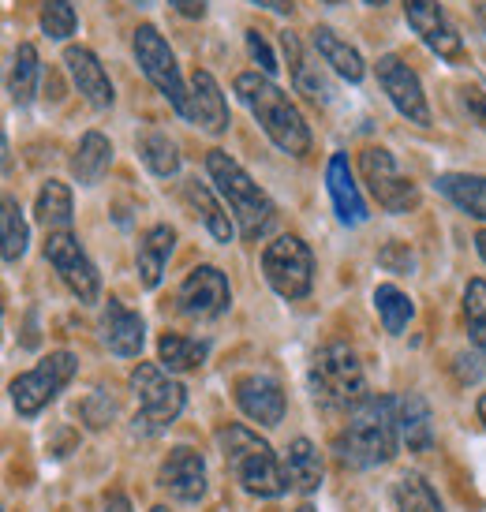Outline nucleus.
<instances>
[{
  "instance_id": "0eeeda50",
  "label": "nucleus",
  "mask_w": 486,
  "mask_h": 512,
  "mask_svg": "<svg viewBox=\"0 0 486 512\" xmlns=\"http://www.w3.org/2000/svg\"><path fill=\"white\" fill-rule=\"evenodd\" d=\"M135 60L150 83L158 86V94H165L176 113L187 120V109H191V86H184V75L176 68V57H172L169 42L161 38V30L154 23H143L135 30Z\"/></svg>"
},
{
  "instance_id": "ddd939ff",
  "label": "nucleus",
  "mask_w": 486,
  "mask_h": 512,
  "mask_svg": "<svg viewBox=\"0 0 486 512\" xmlns=\"http://www.w3.org/2000/svg\"><path fill=\"white\" fill-rule=\"evenodd\" d=\"M378 83H382V90L389 94L397 113L408 116L412 124H423V128H427L430 105H427V94H423V83H419V75H415L397 53L378 57Z\"/></svg>"
},
{
  "instance_id": "cd10ccee",
  "label": "nucleus",
  "mask_w": 486,
  "mask_h": 512,
  "mask_svg": "<svg viewBox=\"0 0 486 512\" xmlns=\"http://www.w3.org/2000/svg\"><path fill=\"white\" fill-rule=\"evenodd\" d=\"M281 49H285L288 68H292V83L300 86L311 101H329L326 79H322V72H318V64H311V60H307L300 38H296L292 30H281Z\"/></svg>"
},
{
  "instance_id": "2f4dec72",
  "label": "nucleus",
  "mask_w": 486,
  "mask_h": 512,
  "mask_svg": "<svg viewBox=\"0 0 486 512\" xmlns=\"http://www.w3.org/2000/svg\"><path fill=\"white\" fill-rule=\"evenodd\" d=\"M139 154H143L146 169L154 176H176L180 172V150L161 128H146L139 135Z\"/></svg>"
},
{
  "instance_id": "b1692460",
  "label": "nucleus",
  "mask_w": 486,
  "mask_h": 512,
  "mask_svg": "<svg viewBox=\"0 0 486 512\" xmlns=\"http://www.w3.org/2000/svg\"><path fill=\"white\" fill-rule=\"evenodd\" d=\"M285 483L300 494H315L322 486V456L307 438H296L285 456Z\"/></svg>"
},
{
  "instance_id": "4be33fe9",
  "label": "nucleus",
  "mask_w": 486,
  "mask_h": 512,
  "mask_svg": "<svg viewBox=\"0 0 486 512\" xmlns=\"http://www.w3.org/2000/svg\"><path fill=\"white\" fill-rule=\"evenodd\" d=\"M172 247H176V232L169 225H154L146 232L143 240H139V281L146 288H158L161 285V273H165V262H169Z\"/></svg>"
},
{
  "instance_id": "f704fd0d",
  "label": "nucleus",
  "mask_w": 486,
  "mask_h": 512,
  "mask_svg": "<svg viewBox=\"0 0 486 512\" xmlns=\"http://www.w3.org/2000/svg\"><path fill=\"white\" fill-rule=\"evenodd\" d=\"M0 221H4V262H19L23 258V251H27V221H23V210H19V202L12 199V195H4V214H0Z\"/></svg>"
},
{
  "instance_id": "4468645a",
  "label": "nucleus",
  "mask_w": 486,
  "mask_h": 512,
  "mask_svg": "<svg viewBox=\"0 0 486 512\" xmlns=\"http://www.w3.org/2000/svg\"><path fill=\"white\" fill-rule=\"evenodd\" d=\"M404 15H408V23L412 30L423 38L430 53H438L442 60L449 64H464V42H460V34L453 30V23L445 19V12L438 8V0H404Z\"/></svg>"
},
{
  "instance_id": "393cba45",
  "label": "nucleus",
  "mask_w": 486,
  "mask_h": 512,
  "mask_svg": "<svg viewBox=\"0 0 486 512\" xmlns=\"http://www.w3.org/2000/svg\"><path fill=\"white\" fill-rule=\"evenodd\" d=\"M438 191L460 206L468 217L486 221V176H468V172H445L438 176Z\"/></svg>"
},
{
  "instance_id": "9d476101",
  "label": "nucleus",
  "mask_w": 486,
  "mask_h": 512,
  "mask_svg": "<svg viewBox=\"0 0 486 512\" xmlns=\"http://www.w3.org/2000/svg\"><path fill=\"white\" fill-rule=\"evenodd\" d=\"M359 172H363V180L371 187L374 202L386 210V214H408L419 206V187L397 169V161L389 150L382 146H367L363 154H359Z\"/></svg>"
},
{
  "instance_id": "a18cd8bd",
  "label": "nucleus",
  "mask_w": 486,
  "mask_h": 512,
  "mask_svg": "<svg viewBox=\"0 0 486 512\" xmlns=\"http://www.w3.org/2000/svg\"><path fill=\"white\" fill-rule=\"evenodd\" d=\"M479 419H483V427H486V393L479 397Z\"/></svg>"
},
{
  "instance_id": "a211bd4d",
  "label": "nucleus",
  "mask_w": 486,
  "mask_h": 512,
  "mask_svg": "<svg viewBox=\"0 0 486 512\" xmlns=\"http://www.w3.org/2000/svg\"><path fill=\"white\" fill-rule=\"evenodd\" d=\"M64 68L72 75V83L79 86V94H83L94 109H109L113 105V83H109V72L101 68V60L83 49V45H68L64 49Z\"/></svg>"
},
{
  "instance_id": "20e7f679",
  "label": "nucleus",
  "mask_w": 486,
  "mask_h": 512,
  "mask_svg": "<svg viewBox=\"0 0 486 512\" xmlns=\"http://www.w3.org/2000/svg\"><path fill=\"white\" fill-rule=\"evenodd\" d=\"M206 172H210V180H214L217 195L229 202L232 217L240 221L243 240H258V236L273 225V217H277L270 195H266V191L240 169V161H232L225 150H210V154H206Z\"/></svg>"
},
{
  "instance_id": "2eb2a0df",
  "label": "nucleus",
  "mask_w": 486,
  "mask_h": 512,
  "mask_svg": "<svg viewBox=\"0 0 486 512\" xmlns=\"http://www.w3.org/2000/svg\"><path fill=\"white\" fill-rule=\"evenodd\" d=\"M158 483L169 490L176 501H199L206 494V460L202 453L187 449V445H176L165 460H161Z\"/></svg>"
},
{
  "instance_id": "79ce46f5",
  "label": "nucleus",
  "mask_w": 486,
  "mask_h": 512,
  "mask_svg": "<svg viewBox=\"0 0 486 512\" xmlns=\"http://www.w3.org/2000/svg\"><path fill=\"white\" fill-rule=\"evenodd\" d=\"M105 512H131V501L124 494H109L105 498Z\"/></svg>"
},
{
  "instance_id": "3c124183",
  "label": "nucleus",
  "mask_w": 486,
  "mask_h": 512,
  "mask_svg": "<svg viewBox=\"0 0 486 512\" xmlns=\"http://www.w3.org/2000/svg\"><path fill=\"white\" fill-rule=\"evenodd\" d=\"M135 4H150V0H135Z\"/></svg>"
},
{
  "instance_id": "c85d7f7f",
  "label": "nucleus",
  "mask_w": 486,
  "mask_h": 512,
  "mask_svg": "<svg viewBox=\"0 0 486 512\" xmlns=\"http://www.w3.org/2000/svg\"><path fill=\"white\" fill-rule=\"evenodd\" d=\"M34 214L49 232H68L72 228V191L60 180H45L34 202Z\"/></svg>"
},
{
  "instance_id": "aec40b11",
  "label": "nucleus",
  "mask_w": 486,
  "mask_h": 512,
  "mask_svg": "<svg viewBox=\"0 0 486 512\" xmlns=\"http://www.w3.org/2000/svg\"><path fill=\"white\" fill-rule=\"evenodd\" d=\"M326 187H329V199H333V206H337V217H341L344 225H363V221H367V202H363L356 180H352L348 154L329 157Z\"/></svg>"
},
{
  "instance_id": "e433bc0d",
  "label": "nucleus",
  "mask_w": 486,
  "mask_h": 512,
  "mask_svg": "<svg viewBox=\"0 0 486 512\" xmlns=\"http://www.w3.org/2000/svg\"><path fill=\"white\" fill-rule=\"evenodd\" d=\"M75 8L72 0H42V30L53 42H64L75 34Z\"/></svg>"
},
{
  "instance_id": "c9c22d12",
  "label": "nucleus",
  "mask_w": 486,
  "mask_h": 512,
  "mask_svg": "<svg viewBox=\"0 0 486 512\" xmlns=\"http://www.w3.org/2000/svg\"><path fill=\"white\" fill-rule=\"evenodd\" d=\"M464 318L472 329V341L486 352V281H479V277L464 288Z\"/></svg>"
},
{
  "instance_id": "f3484780",
  "label": "nucleus",
  "mask_w": 486,
  "mask_h": 512,
  "mask_svg": "<svg viewBox=\"0 0 486 512\" xmlns=\"http://www.w3.org/2000/svg\"><path fill=\"white\" fill-rule=\"evenodd\" d=\"M101 341H105V348L116 352V356H124V359L139 356L146 341L143 318L135 311H128L120 299H109L105 311H101Z\"/></svg>"
},
{
  "instance_id": "473e14b6",
  "label": "nucleus",
  "mask_w": 486,
  "mask_h": 512,
  "mask_svg": "<svg viewBox=\"0 0 486 512\" xmlns=\"http://www.w3.org/2000/svg\"><path fill=\"white\" fill-rule=\"evenodd\" d=\"M374 307H378V314H382V326H386V333H401V329L412 322V314H415V303L404 296L397 285H378V288H374Z\"/></svg>"
},
{
  "instance_id": "f03ea898",
  "label": "nucleus",
  "mask_w": 486,
  "mask_h": 512,
  "mask_svg": "<svg viewBox=\"0 0 486 512\" xmlns=\"http://www.w3.org/2000/svg\"><path fill=\"white\" fill-rule=\"evenodd\" d=\"M397 438H401L397 400L367 397L352 412L348 427L337 434L333 449L348 468H378V464H389L397 456Z\"/></svg>"
},
{
  "instance_id": "5701e85b",
  "label": "nucleus",
  "mask_w": 486,
  "mask_h": 512,
  "mask_svg": "<svg viewBox=\"0 0 486 512\" xmlns=\"http://www.w3.org/2000/svg\"><path fill=\"white\" fill-rule=\"evenodd\" d=\"M397 427H401V438L408 445V453H427L430 441H434V430H430V408L419 393H404L397 400Z\"/></svg>"
},
{
  "instance_id": "a19ab883",
  "label": "nucleus",
  "mask_w": 486,
  "mask_h": 512,
  "mask_svg": "<svg viewBox=\"0 0 486 512\" xmlns=\"http://www.w3.org/2000/svg\"><path fill=\"white\" fill-rule=\"evenodd\" d=\"M251 4H258V8H266V12H277V15H292V0H251Z\"/></svg>"
},
{
  "instance_id": "58836bf2",
  "label": "nucleus",
  "mask_w": 486,
  "mask_h": 512,
  "mask_svg": "<svg viewBox=\"0 0 486 512\" xmlns=\"http://www.w3.org/2000/svg\"><path fill=\"white\" fill-rule=\"evenodd\" d=\"M460 94H464V105H468V113L479 120V128H486V94H483V90H479V86H464Z\"/></svg>"
},
{
  "instance_id": "1a4fd4ad",
  "label": "nucleus",
  "mask_w": 486,
  "mask_h": 512,
  "mask_svg": "<svg viewBox=\"0 0 486 512\" xmlns=\"http://www.w3.org/2000/svg\"><path fill=\"white\" fill-rule=\"evenodd\" d=\"M75 378V356L72 352H53L45 356L42 363L27 374H19L12 382V400H15V412L23 419H34L42 412L49 400H57L64 393V385Z\"/></svg>"
},
{
  "instance_id": "72a5a7b5",
  "label": "nucleus",
  "mask_w": 486,
  "mask_h": 512,
  "mask_svg": "<svg viewBox=\"0 0 486 512\" xmlns=\"http://www.w3.org/2000/svg\"><path fill=\"white\" fill-rule=\"evenodd\" d=\"M393 498H397V512H445L434 486L423 475H404L393 490Z\"/></svg>"
},
{
  "instance_id": "49530a36",
  "label": "nucleus",
  "mask_w": 486,
  "mask_h": 512,
  "mask_svg": "<svg viewBox=\"0 0 486 512\" xmlns=\"http://www.w3.org/2000/svg\"><path fill=\"white\" fill-rule=\"evenodd\" d=\"M363 4H371V8H386L389 0H363Z\"/></svg>"
},
{
  "instance_id": "ea45409f",
  "label": "nucleus",
  "mask_w": 486,
  "mask_h": 512,
  "mask_svg": "<svg viewBox=\"0 0 486 512\" xmlns=\"http://www.w3.org/2000/svg\"><path fill=\"white\" fill-rule=\"evenodd\" d=\"M169 4L180 15H187V19H202L206 15V0H169Z\"/></svg>"
},
{
  "instance_id": "9b49d317",
  "label": "nucleus",
  "mask_w": 486,
  "mask_h": 512,
  "mask_svg": "<svg viewBox=\"0 0 486 512\" xmlns=\"http://www.w3.org/2000/svg\"><path fill=\"white\" fill-rule=\"evenodd\" d=\"M45 262L60 273V281L79 296V303H94L98 299V270H94V262L86 258V251L79 247L72 232H49L45 236Z\"/></svg>"
},
{
  "instance_id": "412c9836",
  "label": "nucleus",
  "mask_w": 486,
  "mask_h": 512,
  "mask_svg": "<svg viewBox=\"0 0 486 512\" xmlns=\"http://www.w3.org/2000/svg\"><path fill=\"white\" fill-rule=\"evenodd\" d=\"M311 42H315L318 57L326 60L329 68L341 75V79H348V83H359V79L367 75V68H363V57H359L356 49L344 42L333 27H315V30H311Z\"/></svg>"
},
{
  "instance_id": "7c9ffc66",
  "label": "nucleus",
  "mask_w": 486,
  "mask_h": 512,
  "mask_svg": "<svg viewBox=\"0 0 486 512\" xmlns=\"http://www.w3.org/2000/svg\"><path fill=\"white\" fill-rule=\"evenodd\" d=\"M38 75H42V64H38V49L30 42H23L15 49L12 60V75H8V90H12L15 105H30L34 94H38Z\"/></svg>"
},
{
  "instance_id": "bb28decb",
  "label": "nucleus",
  "mask_w": 486,
  "mask_h": 512,
  "mask_svg": "<svg viewBox=\"0 0 486 512\" xmlns=\"http://www.w3.org/2000/svg\"><path fill=\"white\" fill-rule=\"evenodd\" d=\"M109 161H113V143L101 135V131H86L79 150L72 157V176L83 187H94L109 172Z\"/></svg>"
},
{
  "instance_id": "4c0bfd02",
  "label": "nucleus",
  "mask_w": 486,
  "mask_h": 512,
  "mask_svg": "<svg viewBox=\"0 0 486 512\" xmlns=\"http://www.w3.org/2000/svg\"><path fill=\"white\" fill-rule=\"evenodd\" d=\"M247 53H251V60H255L258 68H262V75H277V68H281V64H277V57H273V49L270 45H266V38H262V34H258L255 27L247 30Z\"/></svg>"
},
{
  "instance_id": "39448f33",
  "label": "nucleus",
  "mask_w": 486,
  "mask_h": 512,
  "mask_svg": "<svg viewBox=\"0 0 486 512\" xmlns=\"http://www.w3.org/2000/svg\"><path fill=\"white\" fill-rule=\"evenodd\" d=\"M221 449H225V460H229L236 483L255 494V498H277L285 490V468L277 464L270 441L258 438L255 430L240 427V423H229V427L217 434Z\"/></svg>"
},
{
  "instance_id": "6ab92c4d",
  "label": "nucleus",
  "mask_w": 486,
  "mask_h": 512,
  "mask_svg": "<svg viewBox=\"0 0 486 512\" xmlns=\"http://www.w3.org/2000/svg\"><path fill=\"white\" fill-rule=\"evenodd\" d=\"M187 120L199 124L202 131L210 135H221L229 131V105H225V94L210 72H195L191 75V109H187Z\"/></svg>"
},
{
  "instance_id": "f8f14e48",
  "label": "nucleus",
  "mask_w": 486,
  "mask_h": 512,
  "mask_svg": "<svg viewBox=\"0 0 486 512\" xmlns=\"http://www.w3.org/2000/svg\"><path fill=\"white\" fill-rule=\"evenodd\" d=\"M232 303V288L225 281V273L217 270V266H195V270L184 277V285L176 292V307L180 314L187 318H217V314H225Z\"/></svg>"
},
{
  "instance_id": "09e8293b",
  "label": "nucleus",
  "mask_w": 486,
  "mask_h": 512,
  "mask_svg": "<svg viewBox=\"0 0 486 512\" xmlns=\"http://www.w3.org/2000/svg\"><path fill=\"white\" fill-rule=\"evenodd\" d=\"M150 512H169V509H165V505H154V509H150Z\"/></svg>"
},
{
  "instance_id": "c03bdc74",
  "label": "nucleus",
  "mask_w": 486,
  "mask_h": 512,
  "mask_svg": "<svg viewBox=\"0 0 486 512\" xmlns=\"http://www.w3.org/2000/svg\"><path fill=\"white\" fill-rule=\"evenodd\" d=\"M475 247H479V255H483V262H486V228L483 232H475Z\"/></svg>"
},
{
  "instance_id": "a878e982",
  "label": "nucleus",
  "mask_w": 486,
  "mask_h": 512,
  "mask_svg": "<svg viewBox=\"0 0 486 512\" xmlns=\"http://www.w3.org/2000/svg\"><path fill=\"white\" fill-rule=\"evenodd\" d=\"M184 202L195 210V217H202V225L210 228V236H214L217 243H232L236 228H232L229 214L221 210V202L214 199L210 187L199 184V180H184Z\"/></svg>"
},
{
  "instance_id": "423d86ee",
  "label": "nucleus",
  "mask_w": 486,
  "mask_h": 512,
  "mask_svg": "<svg viewBox=\"0 0 486 512\" xmlns=\"http://www.w3.org/2000/svg\"><path fill=\"white\" fill-rule=\"evenodd\" d=\"M262 273L281 299H303L315 285V255L300 236H277L262 251Z\"/></svg>"
},
{
  "instance_id": "de8ad7c7",
  "label": "nucleus",
  "mask_w": 486,
  "mask_h": 512,
  "mask_svg": "<svg viewBox=\"0 0 486 512\" xmlns=\"http://www.w3.org/2000/svg\"><path fill=\"white\" fill-rule=\"evenodd\" d=\"M296 512H315V505H300Z\"/></svg>"
},
{
  "instance_id": "dca6fc26",
  "label": "nucleus",
  "mask_w": 486,
  "mask_h": 512,
  "mask_svg": "<svg viewBox=\"0 0 486 512\" xmlns=\"http://www.w3.org/2000/svg\"><path fill=\"white\" fill-rule=\"evenodd\" d=\"M236 404L258 427H277L285 419V393L270 374H243L236 382Z\"/></svg>"
},
{
  "instance_id": "8fccbe9b",
  "label": "nucleus",
  "mask_w": 486,
  "mask_h": 512,
  "mask_svg": "<svg viewBox=\"0 0 486 512\" xmlns=\"http://www.w3.org/2000/svg\"><path fill=\"white\" fill-rule=\"evenodd\" d=\"M322 4H341V0H322Z\"/></svg>"
},
{
  "instance_id": "7ed1b4c3",
  "label": "nucleus",
  "mask_w": 486,
  "mask_h": 512,
  "mask_svg": "<svg viewBox=\"0 0 486 512\" xmlns=\"http://www.w3.org/2000/svg\"><path fill=\"white\" fill-rule=\"evenodd\" d=\"M311 397L318 408L326 412H356L367 400V374L359 356L348 344L333 341L326 348H318L315 363H311Z\"/></svg>"
},
{
  "instance_id": "37998d69",
  "label": "nucleus",
  "mask_w": 486,
  "mask_h": 512,
  "mask_svg": "<svg viewBox=\"0 0 486 512\" xmlns=\"http://www.w3.org/2000/svg\"><path fill=\"white\" fill-rule=\"evenodd\" d=\"M475 19H479V27H483V34H486V0L475 4Z\"/></svg>"
},
{
  "instance_id": "6e6552de",
  "label": "nucleus",
  "mask_w": 486,
  "mask_h": 512,
  "mask_svg": "<svg viewBox=\"0 0 486 512\" xmlns=\"http://www.w3.org/2000/svg\"><path fill=\"white\" fill-rule=\"evenodd\" d=\"M131 389L139 393V419L135 427L143 430H165L176 423V415L184 412L187 389L176 378H169L158 363H139L131 374Z\"/></svg>"
},
{
  "instance_id": "c756f323",
  "label": "nucleus",
  "mask_w": 486,
  "mask_h": 512,
  "mask_svg": "<svg viewBox=\"0 0 486 512\" xmlns=\"http://www.w3.org/2000/svg\"><path fill=\"white\" fill-rule=\"evenodd\" d=\"M210 356V344L184 337V333H161L158 341V359L165 370H195L206 363Z\"/></svg>"
},
{
  "instance_id": "f257e3e1",
  "label": "nucleus",
  "mask_w": 486,
  "mask_h": 512,
  "mask_svg": "<svg viewBox=\"0 0 486 512\" xmlns=\"http://www.w3.org/2000/svg\"><path fill=\"white\" fill-rule=\"evenodd\" d=\"M236 94L251 109L258 128L270 135V143L277 150H285L292 157L311 154V128H307V120H303V113L292 105V98L273 83L270 75L262 72L236 75Z\"/></svg>"
}]
</instances>
